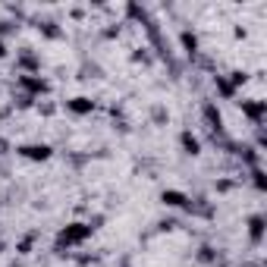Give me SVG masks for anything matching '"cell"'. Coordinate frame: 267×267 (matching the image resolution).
Segmentation results:
<instances>
[{
  "label": "cell",
  "mask_w": 267,
  "mask_h": 267,
  "mask_svg": "<svg viewBox=\"0 0 267 267\" xmlns=\"http://www.w3.org/2000/svg\"><path fill=\"white\" fill-rule=\"evenodd\" d=\"M88 236H91V227H88V223H69V227L60 230L57 245H60V249H63V245H79V242H85Z\"/></svg>",
  "instance_id": "obj_1"
},
{
  "label": "cell",
  "mask_w": 267,
  "mask_h": 267,
  "mask_svg": "<svg viewBox=\"0 0 267 267\" xmlns=\"http://www.w3.org/2000/svg\"><path fill=\"white\" fill-rule=\"evenodd\" d=\"M19 154L29 157V160H47L51 157V145H22Z\"/></svg>",
  "instance_id": "obj_2"
},
{
  "label": "cell",
  "mask_w": 267,
  "mask_h": 267,
  "mask_svg": "<svg viewBox=\"0 0 267 267\" xmlns=\"http://www.w3.org/2000/svg\"><path fill=\"white\" fill-rule=\"evenodd\" d=\"M160 201L167 204V208H186V195H182V192H176V189H167L163 192V195H160Z\"/></svg>",
  "instance_id": "obj_3"
},
{
  "label": "cell",
  "mask_w": 267,
  "mask_h": 267,
  "mask_svg": "<svg viewBox=\"0 0 267 267\" xmlns=\"http://www.w3.org/2000/svg\"><path fill=\"white\" fill-rule=\"evenodd\" d=\"M66 107L72 110V113H91L94 110V101H88V98H72V101H66Z\"/></svg>",
  "instance_id": "obj_4"
},
{
  "label": "cell",
  "mask_w": 267,
  "mask_h": 267,
  "mask_svg": "<svg viewBox=\"0 0 267 267\" xmlns=\"http://www.w3.org/2000/svg\"><path fill=\"white\" fill-rule=\"evenodd\" d=\"M249 233H252V242H261L264 239V217L255 214L252 220H249Z\"/></svg>",
  "instance_id": "obj_5"
},
{
  "label": "cell",
  "mask_w": 267,
  "mask_h": 267,
  "mask_svg": "<svg viewBox=\"0 0 267 267\" xmlns=\"http://www.w3.org/2000/svg\"><path fill=\"white\" fill-rule=\"evenodd\" d=\"M179 141H182V148H186V154H192V157H195V154L201 151V141H198L195 135H192V132H182V138H179Z\"/></svg>",
  "instance_id": "obj_6"
},
{
  "label": "cell",
  "mask_w": 267,
  "mask_h": 267,
  "mask_svg": "<svg viewBox=\"0 0 267 267\" xmlns=\"http://www.w3.org/2000/svg\"><path fill=\"white\" fill-rule=\"evenodd\" d=\"M242 110H245V113L255 119V123H261V116H264L267 107H264V101H255V104H242Z\"/></svg>",
  "instance_id": "obj_7"
},
{
  "label": "cell",
  "mask_w": 267,
  "mask_h": 267,
  "mask_svg": "<svg viewBox=\"0 0 267 267\" xmlns=\"http://www.w3.org/2000/svg\"><path fill=\"white\" fill-rule=\"evenodd\" d=\"M22 85L29 91H47V82L44 79H32V76H22Z\"/></svg>",
  "instance_id": "obj_8"
},
{
  "label": "cell",
  "mask_w": 267,
  "mask_h": 267,
  "mask_svg": "<svg viewBox=\"0 0 267 267\" xmlns=\"http://www.w3.org/2000/svg\"><path fill=\"white\" fill-rule=\"evenodd\" d=\"M182 47H186L189 54H195V51H198V38L189 35V32H182Z\"/></svg>",
  "instance_id": "obj_9"
},
{
  "label": "cell",
  "mask_w": 267,
  "mask_h": 267,
  "mask_svg": "<svg viewBox=\"0 0 267 267\" xmlns=\"http://www.w3.org/2000/svg\"><path fill=\"white\" fill-rule=\"evenodd\" d=\"M204 116L211 119V126H214V129H220V113H217V107H214V104H208V107H204Z\"/></svg>",
  "instance_id": "obj_10"
},
{
  "label": "cell",
  "mask_w": 267,
  "mask_h": 267,
  "mask_svg": "<svg viewBox=\"0 0 267 267\" xmlns=\"http://www.w3.org/2000/svg\"><path fill=\"white\" fill-rule=\"evenodd\" d=\"M217 88L223 91V98H233V94H236V85H233V82H227V79H217Z\"/></svg>",
  "instance_id": "obj_11"
},
{
  "label": "cell",
  "mask_w": 267,
  "mask_h": 267,
  "mask_svg": "<svg viewBox=\"0 0 267 267\" xmlns=\"http://www.w3.org/2000/svg\"><path fill=\"white\" fill-rule=\"evenodd\" d=\"M7 57V47H4V41H0V60H4Z\"/></svg>",
  "instance_id": "obj_12"
}]
</instances>
